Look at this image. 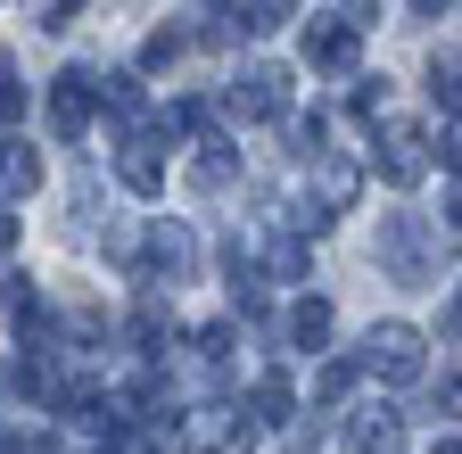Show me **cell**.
Segmentation results:
<instances>
[{"label":"cell","instance_id":"6da1fadb","mask_svg":"<svg viewBox=\"0 0 462 454\" xmlns=\"http://www.w3.org/2000/svg\"><path fill=\"white\" fill-rule=\"evenodd\" d=\"M372 256H380L388 281H430V273H438V240H430V223H421V215H404V207L372 223Z\"/></svg>","mask_w":462,"mask_h":454},{"label":"cell","instance_id":"7a4b0ae2","mask_svg":"<svg viewBox=\"0 0 462 454\" xmlns=\"http://www.w3.org/2000/svg\"><path fill=\"white\" fill-rule=\"evenodd\" d=\"M356 372H380L388 388H413V380L430 372V347H421V330H413V322H372V330H364Z\"/></svg>","mask_w":462,"mask_h":454},{"label":"cell","instance_id":"3957f363","mask_svg":"<svg viewBox=\"0 0 462 454\" xmlns=\"http://www.w3.org/2000/svg\"><path fill=\"white\" fill-rule=\"evenodd\" d=\"M182 454H256V422L248 405H190L182 413Z\"/></svg>","mask_w":462,"mask_h":454},{"label":"cell","instance_id":"277c9868","mask_svg":"<svg viewBox=\"0 0 462 454\" xmlns=\"http://www.w3.org/2000/svg\"><path fill=\"white\" fill-rule=\"evenodd\" d=\"M372 174H380L388 190H413V182L430 174V141H421V125H380V133H372Z\"/></svg>","mask_w":462,"mask_h":454},{"label":"cell","instance_id":"5b68a950","mask_svg":"<svg viewBox=\"0 0 462 454\" xmlns=\"http://www.w3.org/2000/svg\"><path fill=\"white\" fill-rule=\"evenodd\" d=\"M356 190H364V165L338 157V149H322V157H314V207H306V232H322L330 215H346V207H356Z\"/></svg>","mask_w":462,"mask_h":454},{"label":"cell","instance_id":"8992f818","mask_svg":"<svg viewBox=\"0 0 462 454\" xmlns=\"http://www.w3.org/2000/svg\"><path fill=\"white\" fill-rule=\"evenodd\" d=\"M231 116H289V67H240V75H231Z\"/></svg>","mask_w":462,"mask_h":454},{"label":"cell","instance_id":"52a82bcc","mask_svg":"<svg viewBox=\"0 0 462 454\" xmlns=\"http://www.w3.org/2000/svg\"><path fill=\"white\" fill-rule=\"evenodd\" d=\"M91 99H99V75H91V67H67V75L50 83V133H58V141H83Z\"/></svg>","mask_w":462,"mask_h":454},{"label":"cell","instance_id":"ba28073f","mask_svg":"<svg viewBox=\"0 0 462 454\" xmlns=\"http://www.w3.org/2000/svg\"><path fill=\"white\" fill-rule=\"evenodd\" d=\"M338 438H346V454H396L404 446V413L396 405H356Z\"/></svg>","mask_w":462,"mask_h":454},{"label":"cell","instance_id":"9c48e42d","mask_svg":"<svg viewBox=\"0 0 462 454\" xmlns=\"http://www.w3.org/2000/svg\"><path fill=\"white\" fill-rule=\"evenodd\" d=\"M190 264H199V240L182 232V223H149V273L141 281H173V290H182Z\"/></svg>","mask_w":462,"mask_h":454},{"label":"cell","instance_id":"30bf717a","mask_svg":"<svg viewBox=\"0 0 462 454\" xmlns=\"http://www.w3.org/2000/svg\"><path fill=\"white\" fill-rule=\"evenodd\" d=\"M306 59L322 75H356V25L346 17H306Z\"/></svg>","mask_w":462,"mask_h":454},{"label":"cell","instance_id":"8fae6325","mask_svg":"<svg viewBox=\"0 0 462 454\" xmlns=\"http://www.w3.org/2000/svg\"><path fill=\"white\" fill-rule=\"evenodd\" d=\"M116 182H125L133 199H157V190H165V157H157V141H125V157H116Z\"/></svg>","mask_w":462,"mask_h":454},{"label":"cell","instance_id":"7c38bea8","mask_svg":"<svg viewBox=\"0 0 462 454\" xmlns=\"http://www.w3.org/2000/svg\"><path fill=\"white\" fill-rule=\"evenodd\" d=\"M248 422H256V430H281V422H298V396H289V380H281V372H264V380L248 388Z\"/></svg>","mask_w":462,"mask_h":454},{"label":"cell","instance_id":"4fadbf2b","mask_svg":"<svg viewBox=\"0 0 462 454\" xmlns=\"http://www.w3.org/2000/svg\"><path fill=\"white\" fill-rule=\"evenodd\" d=\"M25 190H42V157L25 141H0V199H25Z\"/></svg>","mask_w":462,"mask_h":454},{"label":"cell","instance_id":"5bb4252c","mask_svg":"<svg viewBox=\"0 0 462 454\" xmlns=\"http://www.w3.org/2000/svg\"><path fill=\"white\" fill-rule=\"evenodd\" d=\"M231 182H240V149H223V141H215V149L190 165V190H199V199H223Z\"/></svg>","mask_w":462,"mask_h":454},{"label":"cell","instance_id":"9a60e30c","mask_svg":"<svg viewBox=\"0 0 462 454\" xmlns=\"http://www.w3.org/2000/svg\"><path fill=\"white\" fill-rule=\"evenodd\" d=\"M322 338H330V298H298L289 306V347L322 356Z\"/></svg>","mask_w":462,"mask_h":454},{"label":"cell","instance_id":"2e32d148","mask_svg":"<svg viewBox=\"0 0 462 454\" xmlns=\"http://www.w3.org/2000/svg\"><path fill=\"white\" fill-rule=\"evenodd\" d=\"M264 273H273V281H306V240H298V232H281V240L264 248Z\"/></svg>","mask_w":462,"mask_h":454},{"label":"cell","instance_id":"e0dca14e","mask_svg":"<svg viewBox=\"0 0 462 454\" xmlns=\"http://www.w3.org/2000/svg\"><path fill=\"white\" fill-rule=\"evenodd\" d=\"M430 91L462 116V50H438V59H430Z\"/></svg>","mask_w":462,"mask_h":454},{"label":"cell","instance_id":"ac0fdd59","mask_svg":"<svg viewBox=\"0 0 462 454\" xmlns=\"http://www.w3.org/2000/svg\"><path fill=\"white\" fill-rule=\"evenodd\" d=\"M182 50H190V33H182V25H157V33L141 42V67H173Z\"/></svg>","mask_w":462,"mask_h":454},{"label":"cell","instance_id":"d6986e66","mask_svg":"<svg viewBox=\"0 0 462 454\" xmlns=\"http://www.w3.org/2000/svg\"><path fill=\"white\" fill-rule=\"evenodd\" d=\"M75 9H83V0H25V17H33L42 33H67V25H75Z\"/></svg>","mask_w":462,"mask_h":454},{"label":"cell","instance_id":"ffe728a7","mask_svg":"<svg viewBox=\"0 0 462 454\" xmlns=\"http://www.w3.org/2000/svg\"><path fill=\"white\" fill-rule=\"evenodd\" d=\"M17 116H25V83L9 67V50H0V125H17Z\"/></svg>","mask_w":462,"mask_h":454},{"label":"cell","instance_id":"44dd1931","mask_svg":"<svg viewBox=\"0 0 462 454\" xmlns=\"http://www.w3.org/2000/svg\"><path fill=\"white\" fill-rule=\"evenodd\" d=\"M281 133H289L298 157H322V116H281Z\"/></svg>","mask_w":462,"mask_h":454},{"label":"cell","instance_id":"7402d4cb","mask_svg":"<svg viewBox=\"0 0 462 454\" xmlns=\"http://www.w3.org/2000/svg\"><path fill=\"white\" fill-rule=\"evenodd\" d=\"M289 17H298V0H256V9H248V33H281Z\"/></svg>","mask_w":462,"mask_h":454},{"label":"cell","instance_id":"603a6c76","mask_svg":"<svg viewBox=\"0 0 462 454\" xmlns=\"http://www.w3.org/2000/svg\"><path fill=\"white\" fill-rule=\"evenodd\" d=\"M346 107H356V116L372 125V116H380V107H388V83H380V75H372V83H356V91H346Z\"/></svg>","mask_w":462,"mask_h":454},{"label":"cell","instance_id":"cb8c5ba5","mask_svg":"<svg viewBox=\"0 0 462 454\" xmlns=\"http://www.w3.org/2000/svg\"><path fill=\"white\" fill-rule=\"evenodd\" d=\"M199 356H207V364H231V322H207V330H199Z\"/></svg>","mask_w":462,"mask_h":454},{"label":"cell","instance_id":"d4e9b609","mask_svg":"<svg viewBox=\"0 0 462 454\" xmlns=\"http://www.w3.org/2000/svg\"><path fill=\"white\" fill-rule=\"evenodd\" d=\"M346 388H356V364H322V405H338Z\"/></svg>","mask_w":462,"mask_h":454},{"label":"cell","instance_id":"484cf974","mask_svg":"<svg viewBox=\"0 0 462 454\" xmlns=\"http://www.w3.org/2000/svg\"><path fill=\"white\" fill-rule=\"evenodd\" d=\"M446 165H454V174H462V125L446 133Z\"/></svg>","mask_w":462,"mask_h":454},{"label":"cell","instance_id":"4316f807","mask_svg":"<svg viewBox=\"0 0 462 454\" xmlns=\"http://www.w3.org/2000/svg\"><path fill=\"white\" fill-rule=\"evenodd\" d=\"M17 248V215H0V256H9Z\"/></svg>","mask_w":462,"mask_h":454},{"label":"cell","instance_id":"83f0119b","mask_svg":"<svg viewBox=\"0 0 462 454\" xmlns=\"http://www.w3.org/2000/svg\"><path fill=\"white\" fill-rule=\"evenodd\" d=\"M372 9H380V0H346V25H364Z\"/></svg>","mask_w":462,"mask_h":454},{"label":"cell","instance_id":"f1b7e54d","mask_svg":"<svg viewBox=\"0 0 462 454\" xmlns=\"http://www.w3.org/2000/svg\"><path fill=\"white\" fill-rule=\"evenodd\" d=\"M438 9H446V0H413V17H438Z\"/></svg>","mask_w":462,"mask_h":454},{"label":"cell","instance_id":"f546056e","mask_svg":"<svg viewBox=\"0 0 462 454\" xmlns=\"http://www.w3.org/2000/svg\"><path fill=\"white\" fill-rule=\"evenodd\" d=\"M446 405H462V372H454V380H446Z\"/></svg>","mask_w":462,"mask_h":454},{"label":"cell","instance_id":"4dcf8cb0","mask_svg":"<svg viewBox=\"0 0 462 454\" xmlns=\"http://www.w3.org/2000/svg\"><path fill=\"white\" fill-rule=\"evenodd\" d=\"M438 454H462V438H438Z\"/></svg>","mask_w":462,"mask_h":454}]
</instances>
